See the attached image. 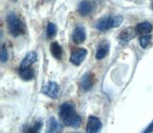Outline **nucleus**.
Wrapping results in <instances>:
<instances>
[{
    "instance_id": "obj_17",
    "label": "nucleus",
    "mask_w": 153,
    "mask_h": 133,
    "mask_svg": "<svg viewBox=\"0 0 153 133\" xmlns=\"http://www.w3.org/2000/svg\"><path fill=\"white\" fill-rule=\"evenodd\" d=\"M19 74H20L21 78L25 81H30L33 78V70L31 68L23 70H19Z\"/></svg>"
},
{
    "instance_id": "obj_12",
    "label": "nucleus",
    "mask_w": 153,
    "mask_h": 133,
    "mask_svg": "<svg viewBox=\"0 0 153 133\" xmlns=\"http://www.w3.org/2000/svg\"><path fill=\"white\" fill-rule=\"evenodd\" d=\"M60 131H61V126H59V122L56 121V119L54 117L50 118L45 133H60Z\"/></svg>"
},
{
    "instance_id": "obj_1",
    "label": "nucleus",
    "mask_w": 153,
    "mask_h": 133,
    "mask_svg": "<svg viewBox=\"0 0 153 133\" xmlns=\"http://www.w3.org/2000/svg\"><path fill=\"white\" fill-rule=\"evenodd\" d=\"M59 117L63 125L70 127H79L81 124V118L76 113L75 106L72 102H64L59 107Z\"/></svg>"
},
{
    "instance_id": "obj_21",
    "label": "nucleus",
    "mask_w": 153,
    "mask_h": 133,
    "mask_svg": "<svg viewBox=\"0 0 153 133\" xmlns=\"http://www.w3.org/2000/svg\"><path fill=\"white\" fill-rule=\"evenodd\" d=\"M150 41H151V35H149V34L141 36V37H140V40H139L141 47L143 48V49H146V48L148 45H149Z\"/></svg>"
},
{
    "instance_id": "obj_2",
    "label": "nucleus",
    "mask_w": 153,
    "mask_h": 133,
    "mask_svg": "<svg viewBox=\"0 0 153 133\" xmlns=\"http://www.w3.org/2000/svg\"><path fill=\"white\" fill-rule=\"evenodd\" d=\"M7 24L9 27V31L12 33V35L16 37L24 32L23 25L20 19L18 18L14 12H10L7 17Z\"/></svg>"
},
{
    "instance_id": "obj_23",
    "label": "nucleus",
    "mask_w": 153,
    "mask_h": 133,
    "mask_svg": "<svg viewBox=\"0 0 153 133\" xmlns=\"http://www.w3.org/2000/svg\"><path fill=\"white\" fill-rule=\"evenodd\" d=\"M152 9H153V6H152Z\"/></svg>"
},
{
    "instance_id": "obj_3",
    "label": "nucleus",
    "mask_w": 153,
    "mask_h": 133,
    "mask_svg": "<svg viewBox=\"0 0 153 133\" xmlns=\"http://www.w3.org/2000/svg\"><path fill=\"white\" fill-rule=\"evenodd\" d=\"M102 129V122L96 116H90L86 125V133H100Z\"/></svg>"
},
{
    "instance_id": "obj_20",
    "label": "nucleus",
    "mask_w": 153,
    "mask_h": 133,
    "mask_svg": "<svg viewBox=\"0 0 153 133\" xmlns=\"http://www.w3.org/2000/svg\"><path fill=\"white\" fill-rule=\"evenodd\" d=\"M9 59V53H8V50L5 44H2L1 46V52H0V60H1L2 63H6Z\"/></svg>"
},
{
    "instance_id": "obj_15",
    "label": "nucleus",
    "mask_w": 153,
    "mask_h": 133,
    "mask_svg": "<svg viewBox=\"0 0 153 133\" xmlns=\"http://www.w3.org/2000/svg\"><path fill=\"white\" fill-rule=\"evenodd\" d=\"M123 18L121 15H116V16H108V20H107V28H117L119 26H121V24L123 23Z\"/></svg>"
},
{
    "instance_id": "obj_6",
    "label": "nucleus",
    "mask_w": 153,
    "mask_h": 133,
    "mask_svg": "<svg viewBox=\"0 0 153 133\" xmlns=\"http://www.w3.org/2000/svg\"><path fill=\"white\" fill-rule=\"evenodd\" d=\"M86 39V31L85 28L81 26L76 27L73 33H72V40H73L76 44H81Z\"/></svg>"
},
{
    "instance_id": "obj_7",
    "label": "nucleus",
    "mask_w": 153,
    "mask_h": 133,
    "mask_svg": "<svg viewBox=\"0 0 153 133\" xmlns=\"http://www.w3.org/2000/svg\"><path fill=\"white\" fill-rule=\"evenodd\" d=\"M36 58H37V55L35 51H31V52H29V53H27L25 58H24L23 61L21 62L20 66H19V70L30 69L31 66L36 61Z\"/></svg>"
},
{
    "instance_id": "obj_4",
    "label": "nucleus",
    "mask_w": 153,
    "mask_h": 133,
    "mask_svg": "<svg viewBox=\"0 0 153 133\" xmlns=\"http://www.w3.org/2000/svg\"><path fill=\"white\" fill-rule=\"evenodd\" d=\"M86 55H87V50L85 49H76L74 50L73 52L71 53L70 56V61L76 66H79L83 62V60L85 59Z\"/></svg>"
},
{
    "instance_id": "obj_5",
    "label": "nucleus",
    "mask_w": 153,
    "mask_h": 133,
    "mask_svg": "<svg viewBox=\"0 0 153 133\" xmlns=\"http://www.w3.org/2000/svg\"><path fill=\"white\" fill-rule=\"evenodd\" d=\"M42 93L50 98H56L59 93V87L56 82H49L42 88Z\"/></svg>"
},
{
    "instance_id": "obj_19",
    "label": "nucleus",
    "mask_w": 153,
    "mask_h": 133,
    "mask_svg": "<svg viewBox=\"0 0 153 133\" xmlns=\"http://www.w3.org/2000/svg\"><path fill=\"white\" fill-rule=\"evenodd\" d=\"M56 31H57V28H56V26L55 25L54 23H49L47 25V35L49 38L53 37V36H55L56 35Z\"/></svg>"
},
{
    "instance_id": "obj_11",
    "label": "nucleus",
    "mask_w": 153,
    "mask_h": 133,
    "mask_svg": "<svg viewBox=\"0 0 153 133\" xmlns=\"http://www.w3.org/2000/svg\"><path fill=\"white\" fill-rule=\"evenodd\" d=\"M135 28H136V31L138 34L143 36V35L149 34L152 31L153 27L149 22H142L140 24H138Z\"/></svg>"
},
{
    "instance_id": "obj_14",
    "label": "nucleus",
    "mask_w": 153,
    "mask_h": 133,
    "mask_svg": "<svg viewBox=\"0 0 153 133\" xmlns=\"http://www.w3.org/2000/svg\"><path fill=\"white\" fill-rule=\"evenodd\" d=\"M42 123L40 121L35 122L33 125L26 126L23 129V133H40L42 128Z\"/></svg>"
},
{
    "instance_id": "obj_16",
    "label": "nucleus",
    "mask_w": 153,
    "mask_h": 133,
    "mask_svg": "<svg viewBox=\"0 0 153 133\" xmlns=\"http://www.w3.org/2000/svg\"><path fill=\"white\" fill-rule=\"evenodd\" d=\"M51 53L56 59H60L62 56V49L57 42L52 43L51 45Z\"/></svg>"
},
{
    "instance_id": "obj_9",
    "label": "nucleus",
    "mask_w": 153,
    "mask_h": 133,
    "mask_svg": "<svg viewBox=\"0 0 153 133\" xmlns=\"http://www.w3.org/2000/svg\"><path fill=\"white\" fill-rule=\"evenodd\" d=\"M94 86V75L90 72H87L82 76L80 79V87L82 88L83 90L88 91Z\"/></svg>"
},
{
    "instance_id": "obj_13",
    "label": "nucleus",
    "mask_w": 153,
    "mask_h": 133,
    "mask_svg": "<svg viewBox=\"0 0 153 133\" xmlns=\"http://www.w3.org/2000/svg\"><path fill=\"white\" fill-rule=\"evenodd\" d=\"M108 50H109V45L107 42H103L102 43L99 48H98V50H97V53H96V58L98 60H102L103 59L105 56L107 55L108 53Z\"/></svg>"
},
{
    "instance_id": "obj_18",
    "label": "nucleus",
    "mask_w": 153,
    "mask_h": 133,
    "mask_svg": "<svg viewBox=\"0 0 153 133\" xmlns=\"http://www.w3.org/2000/svg\"><path fill=\"white\" fill-rule=\"evenodd\" d=\"M107 20H108V16H104L102 18L99 19V21L97 22V25H96V27H97V28L99 31H106L108 30L107 28Z\"/></svg>"
},
{
    "instance_id": "obj_22",
    "label": "nucleus",
    "mask_w": 153,
    "mask_h": 133,
    "mask_svg": "<svg viewBox=\"0 0 153 133\" xmlns=\"http://www.w3.org/2000/svg\"><path fill=\"white\" fill-rule=\"evenodd\" d=\"M153 132V121L150 123V125L147 126L146 129L143 131V133H152Z\"/></svg>"
},
{
    "instance_id": "obj_8",
    "label": "nucleus",
    "mask_w": 153,
    "mask_h": 133,
    "mask_svg": "<svg viewBox=\"0 0 153 133\" xmlns=\"http://www.w3.org/2000/svg\"><path fill=\"white\" fill-rule=\"evenodd\" d=\"M95 9V5L90 2L87 1V0H84V1H81L79 5L78 8V12L80 15H88L89 13H91Z\"/></svg>"
},
{
    "instance_id": "obj_10",
    "label": "nucleus",
    "mask_w": 153,
    "mask_h": 133,
    "mask_svg": "<svg viewBox=\"0 0 153 133\" xmlns=\"http://www.w3.org/2000/svg\"><path fill=\"white\" fill-rule=\"evenodd\" d=\"M137 34H138V33L136 31V28H126L121 32V34H120V39L123 40V41L127 42V41L132 40L133 38H135Z\"/></svg>"
}]
</instances>
